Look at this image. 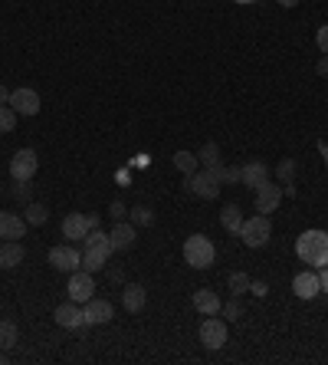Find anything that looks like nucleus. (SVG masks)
<instances>
[{"label": "nucleus", "mask_w": 328, "mask_h": 365, "mask_svg": "<svg viewBox=\"0 0 328 365\" xmlns=\"http://www.w3.org/2000/svg\"><path fill=\"white\" fill-rule=\"evenodd\" d=\"M296 257L309 263L312 270L328 267V234L325 230H305L296 237Z\"/></svg>", "instance_id": "1"}, {"label": "nucleus", "mask_w": 328, "mask_h": 365, "mask_svg": "<svg viewBox=\"0 0 328 365\" xmlns=\"http://www.w3.org/2000/svg\"><path fill=\"white\" fill-rule=\"evenodd\" d=\"M220 168H204V171H194V175H184V191L194 195V198H200V201H213L220 195V188H224V181H220Z\"/></svg>", "instance_id": "2"}, {"label": "nucleus", "mask_w": 328, "mask_h": 365, "mask_svg": "<svg viewBox=\"0 0 328 365\" xmlns=\"http://www.w3.org/2000/svg\"><path fill=\"white\" fill-rule=\"evenodd\" d=\"M213 260H217V247H213L210 237H204V234H191V237L184 241V263H187V267L207 270Z\"/></svg>", "instance_id": "3"}, {"label": "nucleus", "mask_w": 328, "mask_h": 365, "mask_svg": "<svg viewBox=\"0 0 328 365\" xmlns=\"http://www.w3.org/2000/svg\"><path fill=\"white\" fill-rule=\"evenodd\" d=\"M237 237H243V243L246 247H263V243H269V237H272V221H269V214H256V217H246L243 224H239V234Z\"/></svg>", "instance_id": "4"}, {"label": "nucleus", "mask_w": 328, "mask_h": 365, "mask_svg": "<svg viewBox=\"0 0 328 365\" xmlns=\"http://www.w3.org/2000/svg\"><path fill=\"white\" fill-rule=\"evenodd\" d=\"M36 168H40L36 152H33V148H20V152H14V158H10V178H14V181H20V184L33 181Z\"/></svg>", "instance_id": "5"}, {"label": "nucleus", "mask_w": 328, "mask_h": 365, "mask_svg": "<svg viewBox=\"0 0 328 365\" xmlns=\"http://www.w3.org/2000/svg\"><path fill=\"white\" fill-rule=\"evenodd\" d=\"M200 342L213 352L224 349L226 346V322L217 320V316H207V320L200 322Z\"/></svg>", "instance_id": "6"}, {"label": "nucleus", "mask_w": 328, "mask_h": 365, "mask_svg": "<svg viewBox=\"0 0 328 365\" xmlns=\"http://www.w3.org/2000/svg\"><path fill=\"white\" fill-rule=\"evenodd\" d=\"M92 293H95V280H92L89 270H73L69 274V300L73 303H86V300H92Z\"/></svg>", "instance_id": "7"}, {"label": "nucleus", "mask_w": 328, "mask_h": 365, "mask_svg": "<svg viewBox=\"0 0 328 365\" xmlns=\"http://www.w3.org/2000/svg\"><path fill=\"white\" fill-rule=\"evenodd\" d=\"M279 204H283V184L263 181L259 188H256V211L259 214L279 211Z\"/></svg>", "instance_id": "8"}, {"label": "nucleus", "mask_w": 328, "mask_h": 365, "mask_svg": "<svg viewBox=\"0 0 328 365\" xmlns=\"http://www.w3.org/2000/svg\"><path fill=\"white\" fill-rule=\"evenodd\" d=\"M49 267L60 270V274H73V270L82 267V254L73 250V247H53L49 250Z\"/></svg>", "instance_id": "9"}, {"label": "nucleus", "mask_w": 328, "mask_h": 365, "mask_svg": "<svg viewBox=\"0 0 328 365\" xmlns=\"http://www.w3.org/2000/svg\"><path fill=\"white\" fill-rule=\"evenodd\" d=\"M112 316H115V313H112V303H108V300H95V296H92V300L82 303V322H86V326H102V322H108Z\"/></svg>", "instance_id": "10"}, {"label": "nucleus", "mask_w": 328, "mask_h": 365, "mask_svg": "<svg viewBox=\"0 0 328 365\" xmlns=\"http://www.w3.org/2000/svg\"><path fill=\"white\" fill-rule=\"evenodd\" d=\"M7 106L14 109L16 115H36V112H40V96L23 86V89L10 92V102H7Z\"/></svg>", "instance_id": "11"}, {"label": "nucleus", "mask_w": 328, "mask_h": 365, "mask_svg": "<svg viewBox=\"0 0 328 365\" xmlns=\"http://www.w3.org/2000/svg\"><path fill=\"white\" fill-rule=\"evenodd\" d=\"M292 289H296L298 300H315L322 293V283H318V274L315 270H302V274L292 276Z\"/></svg>", "instance_id": "12"}, {"label": "nucleus", "mask_w": 328, "mask_h": 365, "mask_svg": "<svg viewBox=\"0 0 328 365\" xmlns=\"http://www.w3.org/2000/svg\"><path fill=\"white\" fill-rule=\"evenodd\" d=\"M27 234V221L14 211H0V241H20Z\"/></svg>", "instance_id": "13"}, {"label": "nucleus", "mask_w": 328, "mask_h": 365, "mask_svg": "<svg viewBox=\"0 0 328 365\" xmlns=\"http://www.w3.org/2000/svg\"><path fill=\"white\" fill-rule=\"evenodd\" d=\"M23 257H27V250H23L20 241H0V270H14V267H20Z\"/></svg>", "instance_id": "14"}, {"label": "nucleus", "mask_w": 328, "mask_h": 365, "mask_svg": "<svg viewBox=\"0 0 328 365\" xmlns=\"http://www.w3.org/2000/svg\"><path fill=\"white\" fill-rule=\"evenodd\" d=\"M191 303H194V309L200 313V316H217V313H220V306H224V300H220L213 289H197Z\"/></svg>", "instance_id": "15"}, {"label": "nucleus", "mask_w": 328, "mask_h": 365, "mask_svg": "<svg viewBox=\"0 0 328 365\" xmlns=\"http://www.w3.org/2000/svg\"><path fill=\"white\" fill-rule=\"evenodd\" d=\"M263 181H269V168L263 162H246V165L239 168V184H246V188H259Z\"/></svg>", "instance_id": "16"}, {"label": "nucleus", "mask_w": 328, "mask_h": 365, "mask_svg": "<svg viewBox=\"0 0 328 365\" xmlns=\"http://www.w3.org/2000/svg\"><path fill=\"white\" fill-rule=\"evenodd\" d=\"M121 303L128 313H141L145 303H148V289L141 287V283H128V287L121 289Z\"/></svg>", "instance_id": "17"}, {"label": "nucleus", "mask_w": 328, "mask_h": 365, "mask_svg": "<svg viewBox=\"0 0 328 365\" xmlns=\"http://www.w3.org/2000/svg\"><path fill=\"white\" fill-rule=\"evenodd\" d=\"M89 217L86 214H69L66 221H62V237H69V241H86V234H89Z\"/></svg>", "instance_id": "18"}, {"label": "nucleus", "mask_w": 328, "mask_h": 365, "mask_svg": "<svg viewBox=\"0 0 328 365\" xmlns=\"http://www.w3.org/2000/svg\"><path fill=\"white\" fill-rule=\"evenodd\" d=\"M134 237H138V228H134V224H115L112 234H108L112 254H115V250H128V247L134 243Z\"/></svg>", "instance_id": "19"}, {"label": "nucleus", "mask_w": 328, "mask_h": 365, "mask_svg": "<svg viewBox=\"0 0 328 365\" xmlns=\"http://www.w3.org/2000/svg\"><path fill=\"white\" fill-rule=\"evenodd\" d=\"M53 316H56V322H60L62 329H82V326H86V322H82V309H79L75 303L56 306V313H53Z\"/></svg>", "instance_id": "20"}, {"label": "nucleus", "mask_w": 328, "mask_h": 365, "mask_svg": "<svg viewBox=\"0 0 328 365\" xmlns=\"http://www.w3.org/2000/svg\"><path fill=\"white\" fill-rule=\"evenodd\" d=\"M108 250H92V247H86V254H82V270H89V274H99L105 263H108Z\"/></svg>", "instance_id": "21"}, {"label": "nucleus", "mask_w": 328, "mask_h": 365, "mask_svg": "<svg viewBox=\"0 0 328 365\" xmlns=\"http://www.w3.org/2000/svg\"><path fill=\"white\" fill-rule=\"evenodd\" d=\"M16 339H20V329H16L14 320H0V349L10 352L16 346Z\"/></svg>", "instance_id": "22"}, {"label": "nucleus", "mask_w": 328, "mask_h": 365, "mask_svg": "<svg viewBox=\"0 0 328 365\" xmlns=\"http://www.w3.org/2000/svg\"><path fill=\"white\" fill-rule=\"evenodd\" d=\"M220 221H224V228L230 234H239V224H243V211H239V204H226L224 211H220Z\"/></svg>", "instance_id": "23"}, {"label": "nucleus", "mask_w": 328, "mask_h": 365, "mask_svg": "<svg viewBox=\"0 0 328 365\" xmlns=\"http://www.w3.org/2000/svg\"><path fill=\"white\" fill-rule=\"evenodd\" d=\"M46 217H49L46 204H40V201H30V204H27V217H23V221H27L30 228H43Z\"/></svg>", "instance_id": "24"}, {"label": "nucleus", "mask_w": 328, "mask_h": 365, "mask_svg": "<svg viewBox=\"0 0 328 365\" xmlns=\"http://www.w3.org/2000/svg\"><path fill=\"white\" fill-rule=\"evenodd\" d=\"M174 165H178L184 175H194L197 165H200V158H197V152H187V148H180V152H174Z\"/></svg>", "instance_id": "25"}, {"label": "nucleus", "mask_w": 328, "mask_h": 365, "mask_svg": "<svg viewBox=\"0 0 328 365\" xmlns=\"http://www.w3.org/2000/svg\"><path fill=\"white\" fill-rule=\"evenodd\" d=\"M197 158H200V165L204 168H220L224 162H220V148H217V142H207L200 152H197Z\"/></svg>", "instance_id": "26"}, {"label": "nucleus", "mask_w": 328, "mask_h": 365, "mask_svg": "<svg viewBox=\"0 0 328 365\" xmlns=\"http://www.w3.org/2000/svg\"><path fill=\"white\" fill-rule=\"evenodd\" d=\"M86 247H92V250H108V254H112V243H108V234H102L99 228L86 234Z\"/></svg>", "instance_id": "27"}, {"label": "nucleus", "mask_w": 328, "mask_h": 365, "mask_svg": "<svg viewBox=\"0 0 328 365\" xmlns=\"http://www.w3.org/2000/svg\"><path fill=\"white\" fill-rule=\"evenodd\" d=\"M250 283H253V280H250L246 274H230V276H226V287H230L233 296H243V293L250 289Z\"/></svg>", "instance_id": "28"}, {"label": "nucleus", "mask_w": 328, "mask_h": 365, "mask_svg": "<svg viewBox=\"0 0 328 365\" xmlns=\"http://www.w3.org/2000/svg\"><path fill=\"white\" fill-rule=\"evenodd\" d=\"M296 158H283L279 165H276V178H279V184H289L292 178H296Z\"/></svg>", "instance_id": "29"}, {"label": "nucleus", "mask_w": 328, "mask_h": 365, "mask_svg": "<svg viewBox=\"0 0 328 365\" xmlns=\"http://www.w3.org/2000/svg\"><path fill=\"white\" fill-rule=\"evenodd\" d=\"M132 224H134V228H151V224H154V211H151L148 204L134 208V211H132Z\"/></svg>", "instance_id": "30"}, {"label": "nucleus", "mask_w": 328, "mask_h": 365, "mask_svg": "<svg viewBox=\"0 0 328 365\" xmlns=\"http://www.w3.org/2000/svg\"><path fill=\"white\" fill-rule=\"evenodd\" d=\"M14 125H16V112L10 106H0V132L7 135V132H14Z\"/></svg>", "instance_id": "31"}, {"label": "nucleus", "mask_w": 328, "mask_h": 365, "mask_svg": "<svg viewBox=\"0 0 328 365\" xmlns=\"http://www.w3.org/2000/svg\"><path fill=\"white\" fill-rule=\"evenodd\" d=\"M220 313H224V320H239V303L237 300H230V303L220 306Z\"/></svg>", "instance_id": "32"}, {"label": "nucleus", "mask_w": 328, "mask_h": 365, "mask_svg": "<svg viewBox=\"0 0 328 365\" xmlns=\"http://www.w3.org/2000/svg\"><path fill=\"white\" fill-rule=\"evenodd\" d=\"M315 43H318V49L328 56V23H322V27H318V33H315Z\"/></svg>", "instance_id": "33"}, {"label": "nucleus", "mask_w": 328, "mask_h": 365, "mask_svg": "<svg viewBox=\"0 0 328 365\" xmlns=\"http://www.w3.org/2000/svg\"><path fill=\"white\" fill-rule=\"evenodd\" d=\"M220 181H224V184H237L239 181V168H220Z\"/></svg>", "instance_id": "34"}, {"label": "nucleus", "mask_w": 328, "mask_h": 365, "mask_svg": "<svg viewBox=\"0 0 328 365\" xmlns=\"http://www.w3.org/2000/svg\"><path fill=\"white\" fill-rule=\"evenodd\" d=\"M108 214H112V217H125V204H121V201H112Z\"/></svg>", "instance_id": "35"}, {"label": "nucleus", "mask_w": 328, "mask_h": 365, "mask_svg": "<svg viewBox=\"0 0 328 365\" xmlns=\"http://www.w3.org/2000/svg\"><path fill=\"white\" fill-rule=\"evenodd\" d=\"M266 283H259V280H256V283H250V293H253V296H266Z\"/></svg>", "instance_id": "36"}, {"label": "nucleus", "mask_w": 328, "mask_h": 365, "mask_svg": "<svg viewBox=\"0 0 328 365\" xmlns=\"http://www.w3.org/2000/svg\"><path fill=\"white\" fill-rule=\"evenodd\" d=\"M315 69H318V76H328V56H325V53H322V60H318Z\"/></svg>", "instance_id": "37"}, {"label": "nucleus", "mask_w": 328, "mask_h": 365, "mask_svg": "<svg viewBox=\"0 0 328 365\" xmlns=\"http://www.w3.org/2000/svg\"><path fill=\"white\" fill-rule=\"evenodd\" d=\"M318 283H322V293H328V267H322V274H318Z\"/></svg>", "instance_id": "38"}, {"label": "nucleus", "mask_w": 328, "mask_h": 365, "mask_svg": "<svg viewBox=\"0 0 328 365\" xmlns=\"http://www.w3.org/2000/svg\"><path fill=\"white\" fill-rule=\"evenodd\" d=\"M10 102V92H7V86H0V106H7Z\"/></svg>", "instance_id": "39"}, {"label": "nucleus", "mask_w": 328, "mask_h": 365, "mask_svg": "<svg viewBox=\"0 0 328 365\" xmlns=\"http://www.w3.org/2000/svg\"><path fill=\"white\" fill-rule=\"evenodd\" d=\"M86 217H89V228H92V230L99 228V221H102V217H99V214H86Z\"/></svg>", "instance_id": "40"}, {"label": "nucleus", "mask_w": 328, "mask_h": 365, "mask_svg": "<svg viewBox=\"0 0 328 365\" xmlns=\"http://www.w3.org/2000/svg\"><path fill=\"white\" fill-rule=\"evenodd\" d=\"M276 3H279V7H296L298 0H276Z\"/></svg>", "instance_id": "41"}, {"label": "nucleus", "mask_w": 328, "mask_h": 365, "mask_svg": "<svg viewBox=\"0 0 328 365\" xmlns=\"http://www.w3.org/2000/svg\"><path fill=\"white\" fill-rule=\"evenodd\" d=\"M318 148H322V155L328 158V145H325V142H318Z\"/></svg>", "instance_id": "42"}, {"label": "nucleus", "mask_w": 328, "mask_h": 365, "mask_svg": "<svg viewBox=\"0 0 328 365\" xmlns=\"http://www.w3.org/2000/svg\"><path fill=\"white\" fill-rule=\"evenodd\" d=\"M237 3H256V0H237Z\"/></svg>", "instance_id": "43"}]
</instances>
